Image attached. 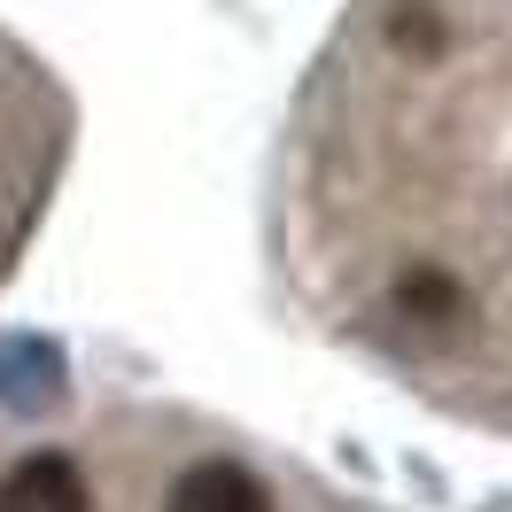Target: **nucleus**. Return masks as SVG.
Here are the masks:
<instances>
[{"label": "nucleus", "mask_w": 512, "mask_h": 512, "mask_svg": "<svg viewBox=\"0 0 512 512\" xmlns=\"http://www.w3.org/2000/svg\"><path fill=\"white\" fill-rule=\"evenodd\" d=\"M0 512H94V489L63 450H32L0 481Z\"/></svg>", "instance_id": "1"}, {"label": "nucleus", "mask_w": 512, "mask_h": 512, "mask_svg": "<svg viewBox=\"0 0 512 512\" xmlns=\"http://www.w3.org/2000/svg\"><path fill=\"white\" fill-rule=\"evenodd\" d=\"M163 512H280V505H272V489H264L249 466L202 458V466L179 474V489H171V505H163Z\"/></svg>", "instance_id": "2"}, {"label": "nucleus", "mask_w": 512, "mask_h": 512, "mask_svg": "<svg viewBox=\"0 0 512 512\" xmlns=\"http://www.w3.org/2000/svg\"><path fill=\"white\" fill-rule=\"evenodd\" d=\"M396 311L443 334V326H458V319H466V288L450 280L443 264H412V272H396Z\"/></svg>", "instance_id": "3"}, {"label": "nucleus", "mask_w": 512, "mask_h": 512, "mask_svg": "<svg viewBox=\"0 0 512 512\" xmlns=\"http://www.w3.org/2000/svg\"><path fill=\"white\" fill-rule=\"evenodd\" d=\"M388 39H396V47H412L419 63H435V55H443V24H435V8H427V0H404V8H396V24H388Z\"/></svg>", "instance_id": "4"}]
</instances>
